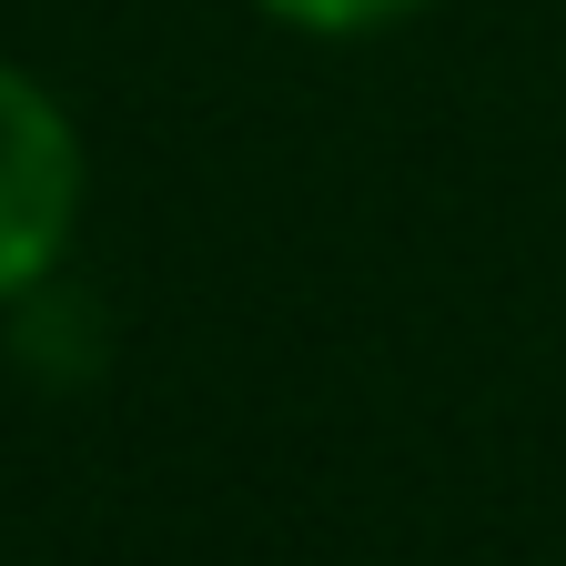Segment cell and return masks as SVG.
Returning a JSON list of instances; mask_svg holds the SVG:
<instances>
[{"instance_id": "cell-1", "label": "cell", "mask_w": 566, "mask_h": 566, "mask_svg": "<svg viewBox=\"0 0 566 566\" xmlns=\"http://www.w3.org/2000/svg\"><path fill=\"white\" fill-rule=\"evenodd\" d=\"M71 223H82V132L21 61H0V304L61 273Z\"/></svg>"}, {"instance_id": "cell-2", "label": "cell", "mask_w": 566, "mask_h": 566, "mask_svg": "<svg viewBox=\"0 0 566 566\" xmlns=\"http://www.w3.org/2000/svg\"><path fill=\"white\" fill-rule=\"evenodd\" d=\"M273 21H294V31H314V41H365V31H395V21H415L424 0H263Z\"/></svg>"}]
</instances>
